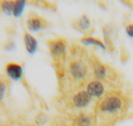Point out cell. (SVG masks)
<instances>
[{
	"instance_id": "277c9868",
	"label": "cell",
	"mask_w": 133,
	"mask_h": 126,
	"mask_svg": "<svg viewBox=\"0 0 133 126\" xmlns=\"http://www.w3.org/2000/svg\"><path fill=\"white\" fill-rule=\"evenodd\" d=\"M50 25V21H48L46 18H44L35 11H31L27 15L26 27L30 32H38L48 28Z\"/></svg>"
},
{
	"instance_id": "5bb4252c",
	"label": "cell",
	"mask_w": 133,
	"mask_h": 126,
	"mask_svg": "<svg viewBox=\"0 0 133 126\" xmlns=\"http://www.w3.org/2000/svg\"><path fill=\"white\" fill-rule=\"evenodd\" d=\"M14 2L12 0H2L0 1V11L6 15H12L13 14Z\"/></svg>"
},
{
	"instance_id": "5b68a950",
	"label": "cell",
	"mask_w": 133,
	"mask_h": 126,
	"mask_svg": "<svg viewBox=\"0 0 133 126\" xmlns=\"http://www.w3.org/2000/svg\"><path fill=\"white\" fill-rule=\"evenodd\" d=\"M71 25L73 26L74 29L85 34V36H90V33L94 30L91 26V20L87 14H82L78 18H75L72 21Z\"/></svg>"
},
{
	"instance_id": "9c48e42d",
	"label": "cell",
	"mask_w": 133,
	"mask_h": 126,
	"mask_svg": "<svg viewBox=\"0 0 133 126\" xmlns=\"http://www.w3.org/2000/svg\"><path fill=\"white\" fill-rule=\"evenodd\" d=\"M5 72L8 78L14 81H19L23 77V67L16 62H8L5 65Z\"/></svg>"
},
{
	"instance_id": "9a60e30c",
	"label": "cell",
	"mask_w": 133,
	"mask_h": 126,
	"mask_svg": "<svg viewBox=\"0 0 133 126\" xmlns=\"http://www.w3.org/2000/svg\"><path fill=\"white\" fill-rule=\"evenodd\" d=\"M25 3H26V1H23V0H16L14 2L13 14H12L14 17L19 18L20 16L22 15L24 7H25Z\"/></svg>"
},
{
	"instance_id": "3957f363",
	"label": "cell",
	"mask_w": 133,
	"mask_h": 126,
	"mask_svg": "<svg viewBox=\"0 0 133 126\" xmlns=\"http://www.w3.org/2000/svg\"><path fill=\"white\" fill-rule=\"evenodd\" d=\"M67 75L74 82H82L88 76L86 63L80 58H72L67 64Z\"/></svg>"
},
{
	"instance_id": "52a82bcc",
	"label": "cell",
	"mask_w": 133,
	"mask_h": 126,
	"mask_svg": "<svg viewBox=\"0 0 133 126\" xmlns=\"http://www.w3.org/2000/svg\"><path fill=\"white\" fill-rule=\"evenodd\" d=\"M85 90L91 98H100L105 94V87L102 81L98 79L90 80L86 84Z\"/></svg>"
},
{
	"instance_id": "e0dca14e",
	"label": "cell",
	"mask_w": 133,
	"mask_h": 126,
	"mask_svg": "<svg viewBox=\"0 0 133 126\" xmlns=\"http://www.w3.org/2000/svg\"><path fill=\"white\" fill-rule=\"evenodd\" d=\"M125 31H126V34L128 35V37L133 38V23L127 24L126 27H125Z\"/></svg>"
},
{
	"instance_id": "2e32d148",
	"label": "cell",
	"mask_w": 133,
	"mask_h": 126,
	"mask_svg": "<svg viewBox=\"0 0 133 126\" xmlns=\"http://www.w3.org/2000/svg\"><path fill=\"white\" fill-rule=\"evenodd\" d=\"M2 48L5 50V51H13L15 49V41L13 39H7L3 42L2 44Z\"/></svg>"
},
{
	"instance_id": "ac0fdd59",
	"label": "cell",
	"mask_w": 133,
	"mask_h": 126,
	"mask_svg": "<svg viewBox=\"0 0 133 126\" xmlns=\"http://www.w3.org/2000/svg\"><path fill=\"white\" fill-rule=\"evenodd\" d=\"M46 116L44 115V114H38L37 116H36V122H37V124H43V123H45L46 122Z\"/></svg>"
},
{
	"instance_id": "8fae6325",
	"label": "cell",
	"mask_w": 133,
	"mask_h": 126,
	"mask_svg": "<svg viewBox=\"0 0 133 126\" xmlns=\"http://www.w3.org/2000/svg\"><path fill=\"white\" fill-rule=\"evenodd\" d=\"M23 40H24V44H25V48L26 51L29 54H34L37 51L38 48V42L36 38L33 35H31V33L24 31L23 32Z\"/></svg>"
},
{
	"instance_id": "6da1fadb",
	"label": "cell",
	"mask_w": 133,
	"mask_h": 126,
	"mask_svg": "<svg viewBox=\"0 0 133 126\" xmlns=\"http://www.w3.org/2000/svg\"><path fill=\"white\" fill-rule=\"evenodd\" d=\"M123 107V99L118 93L110 92L100 98L95 106L96 115L108 116L119 112Z\"/></svg>"
},
{
	"instance_id": "4fadbf2b",
	"label": "cell",
	"mask_w": 133,
	"mask_h": 126,
	"mask_svg": "<svg viewBox=\"0 0 133 126\" xmlns=\"http://www.w3.org/2000/svg\"><path fill=\"white\" fill-rule=\"evenodd\" d=\"M9 79L7 76H4L0 74V102L3 101L4 98L6 97L8 89H9Z\"/></svg>"
},
{
	"instance_id": "7c38bea8",
	"label": "cell",
	"mask_w": 133,
	"mask_h": 126,
	"mask_svg": "<svg viewBox=\"0 0 133 126\" xmlns=\"http://www.w3.org/2000/svg\"><path fill=\"white\" fill-rule=\"evenodd\" d=\"M80 42L85 44V45H95V46L99 47L102 50H106V45L104 44L103 41H101L100 39L93 37V36H82L80 38Z\"/></svg>"
},
{
	"instance_id": "ba28073f",
	"label": "cell",
	"mask_w": 133,
	"mask_h": 126,
	"mask_svg": "<svg viewBox=\"0 0 133 126\" xmlns=\"http://www.w3.org/2000/svg\"><path fill=\"white\" fill-rule=\"evenodd\" d=\"M92 98L89 96V94L86 92V90H79L76 93H74L72 98H71V102H72V105L75 108H85L86 106H88L90 104Z\"/></svg>"
},
{
	"instance_id": "7a4b0ae2",
	"label": "cell",
	"mask_w": 133,
	"mask_h": 126,
	"mask_svg": "<svg viewBox=\"0 0 133 126\" xmlns=\"http://www.w3.org/2000/svg\"><path fill=\"white\" fill-rule=\"evenodd\" d=\"M46 42L54 66L64 65L67 52L66 39L62 38V37H57V38L47 39Z\"/></svg>"
},
{
	"instance_id": "d6986e66",
	"label": "cell",
	"mask_w": 133,
	"mask_h": 126,
	"mask_svg": "<svg viewBox=\"0 0 133 126\" xmlns=\"http://www.w3.org/2000/svg\"><path fill=\"white\" fill-rule=\"evenodd\" d=\"M0 126H5V125H0Z\"/></svg>"
},
{
	"instance_id": "8992f818",
	"label": "cell",
	"mask_w": 133,
	"mask_h": 126,
	"mask_svg": "<svg viewBox=\"0 0 133 126\" xmlns=\"http://www.w3.org/2000/svg\"><path fill=\"white\" fill-rule=\"evenodd\" d=\"M88 61H89V64L93 70V73L96 77V79L101 80L104 79L108 74V69H107V66L102 63L97 56H95L94 54L90 55V57L88 58Z\"/></svg>"
},
{
	"instance_id": "30bf717a",
	"label": "cell",
	"mask_w": 133,
	"mask_h": 126,
	"mask_svg": "<svg viewBox=\"0 0 133 126\" xmlns=\"http://www.w3.org/2000/svg\"><path fill=\"white\" fill-rule=\"evenodd\" d=\"M95 117L87 112H80L73 118L74 126H93Z\"/></svg>"
}]
</instances>
